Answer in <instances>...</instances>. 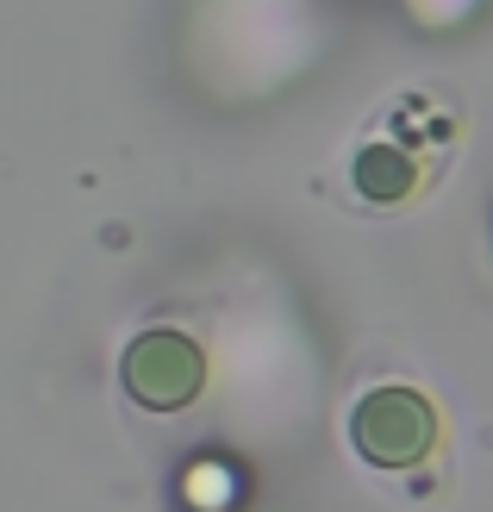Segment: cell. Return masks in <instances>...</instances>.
<instances>
[{"mask_svg":"<svg viewBox=\"0 0 493 512\" xmlns=\"http://www.w3.org/2000/svg\"><path fill=\"white\" fill-rule=\"evenodd\" d=\"M425 175H431V157L400 132L362 138L356 157H350V188L362 200H375V207H406V200L425 188Z\"/></svg>","mask_w":493,"mask_h":512,"instance_id":"3","label":"cell"},{"mask_svg":"<svg viewBox=\"0 0 493 512\" xmlns=\"http://www.w3.org/2000/svg\"><path fill=\"white\" fill-rule=\"evenodd\" d=\"M206 388V350L188 331H144L125 350V394L150 413H181Z\"/></svg>","mask_w":493,"mask_h":512,"instance_id":"2","label":"cell"},{"mask_svg":"<svg viewBox=\"0 0 493 512\" xmlns=\"http://www.w3.org/2000/svg\"><path fill=\"white\" fill-rule=\"evenodd\" d=\"M350 444L375 469H412L437 450V413L419 388H369L350 413Z\"/></svg>","mask_w":493,"mask_h":512,"instance_id":"1","label":"cell"}]
</instances>
